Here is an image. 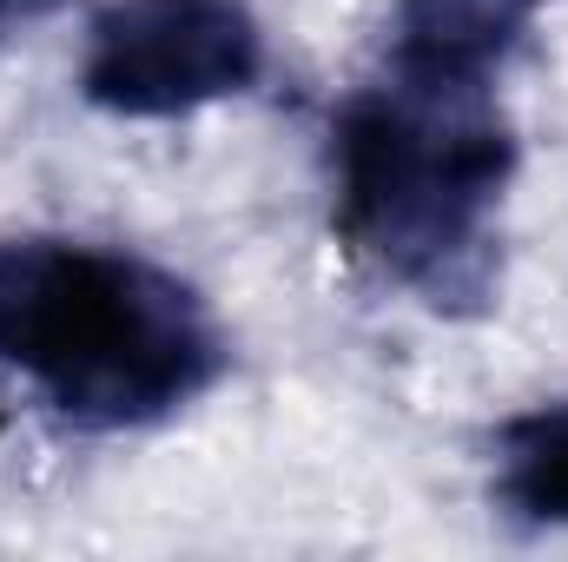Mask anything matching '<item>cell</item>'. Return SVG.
Listing matches in <instances>:
<instances>
[{
	"mask_svg": "<svg viewBox=\"0 0 568 562\" xmlns=\"http://www.w3.org/2000/svg\"><path fill=\"white\" fill-rule=\"evenodd\" d=\"M523 140L496 87L384 73L337 100L324 133L331 232L377 284L436 318H476L503 284V212Z\"/></svg>",
	"mask_w": 568,
	"mask_h": 562,
	"instance_id": "obj_1",
	"label": "cell"
},
{
	"mask_svg": "<svg viewBox=\"0 0 568 562\" xmlns=\"http://www.w3.org/2000/svg\"><path fill=\"white\" fill-rule=\"evenodd\" d=\"M232 364L212 298L140 245L0 239V384L87 436L192 411Z\"/></svg>",
	"mask_w": 568,
	"mask_h": 562,
	"instance_id": "obj_2",
	"label": "cell"
},
{
	"mask_svg": "<svg viewBox=\"0 0 568 562\" xmlns=\"http://www.w3.org/2000/svg\"><path fill=\"white\" fill-rule=\"evenodd\" d=\"M272 67L252 0H106L87 20L80 100L106 120H192Z\"/></svg>",
	"mask_w": 568,
	"mask_h": 562,
	"instance_id": "obj_3",
	"label": "cell"
},
{
	"mask_svg": "<svg viewBox=\"0 0 568 562\" xmlns=\"http://www.w3.org/2000/svg\"><path fill=\"white\" fill-rule=\"evenodd\" d=\"M536 20L542 0H390L377 67L436 87H503Z\"/></svg>",
	"mask_w": 568,
	"mask_h": 562,
	"instance_id": "obj_4",
	"label": "cell"
},
{
	"mask_svg": "<svg viewBox=\"0 0 568 562\" xmlns=\"http://www.w3.org/2000/svg\"><path fill=\"white\" fill-rule=\"evenodd\" d=\"M489 503L529 536H568V391L489 430Z\"/></svg>",
	"mask_w": 568,
	"mask_h": 562,
	"instance_id": "obj_5",
	"label": "cell"
},
{
	"mask_svg": "<svg viewBox=\"0 0 568 562\" xmlns=\"http://www.w3.org/2000/svg\"><path fill=\"white\" fill-rule=\"evenodd\" d=\"M73 0H0V47L7 40H20V33H33V27H47V20H60Z\"/></svg>",
	"mask_w": 568,
	"mask_h": 562,
	"instance_id": "obj_6",
	"label": "cell"
}]
</instances>
